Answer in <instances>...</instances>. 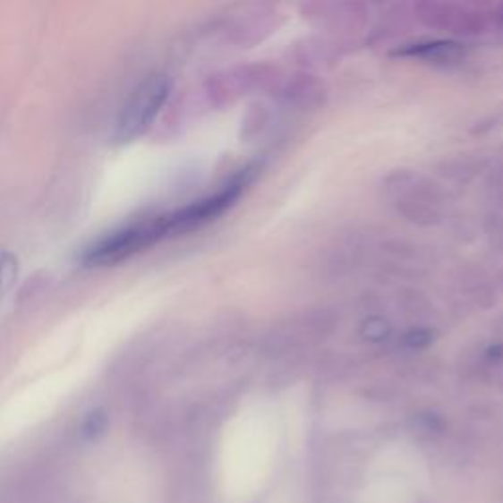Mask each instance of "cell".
Instances as JSON below:
<instances>
[{
	"instance_id": "cell-5",
	"label": "cell",
	"mask_w": 503,
	"mask_h": 503,
	"mask_svg": "<svg viewBox=\"0 0 503 503\" xmlns=\"http://www.w3.org/2000/svg\"><path fill=\"white\" fill-rule=\"evenodd\" d=\"M107 425H108V421L103 411H93V413H90L83 422V437L97 439L107 431Z\"/></svg>"
},
{
	"instance_id": "cell-1",
	"label": "cell",
	"mask_w": 503,
	"mask_h": 503,
	"mask_svg": "<svg viewBox=\"0 0 503 503\" xmlns=\"http://www.w3.org/2000/svg\"><path fill=\"white\" fill-rule=\"evenodd\" d=\"M171 89H174V83L164 73L148 75L136 85L116 118L115 140L118 144L134 142L154 126L156 118L167 103Z\"/></svg>"
},
{
	"instance_id": "cell-4",
	"label": "cell",
	"mask_w": 503,
	"mask_h": 503,
	"mask_svg": "<svg viewBox=\"0 0 503 503\" xmlns=\"http://www.w3.org/2000/svg\"><path fill=\"white\" fill-rule=\"evenodd\" d=\"M281 95H284V100L289 105H295L299 108H311L323 103L325 90L323 85L315 81L313 77L297 75L294 79H289V83L286 85Z\"/></svg>"
},
{
	"instance_id": "cell-2",
	"label": "cell",
	"mask_w": 503,
	"mask_h": 503,
	"mask_svg": "<svg viewBox=\"0 0 503 503\" xmlns=\"http://www.w3.org/2000/svg\"><path fill=\"white\" fill-rule=\"evenodd\" d=\"M164 215L138 220L123 228H116L113 233L97 240L90 244L83 254V264L90 268H107L120 264V261L134 258L140 252L154 246L159 240L169 236Z\"/></svg>"
},
{
	"instance_id": "cell-3",
	"label": "cell",
	"mask_w": 503,
	"mask_h": 503,
	"mask_svg": "<svg viewBox=\"0 0 503 503\" xmlns=\"http://www.w3.org/2000/svg\"><path fill=\"white\" fill-rule=\"evenodd\" d=\"M397 55L415 57V59H422V62H429V64L445 65V64L460 62V59L466 55V49L458 42H452V39H437V42L409 46L405 49H401V52H397Z\"/></svg>"
}]
</instances>
